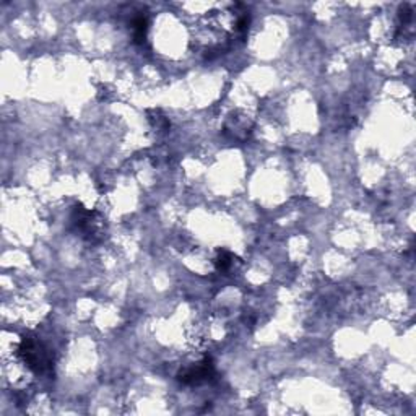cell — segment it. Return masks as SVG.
Instances as JSON below:
<instances>
[{"instance_id": "6da1fadb", "label": "cell", "mask_w": 416, "mask_h": 416, "mask_svg": "<svg viewBox=\"0 0 416 416\" xmlns=\"http://www.w3.org/2000/svg\"><path fill=\"white\" fill-rule=\"evenodd\" d=\"M18 353L22 356L23 363L36 374H51L52 373V355L41 341L34 336H24L20 343Z\"/></svg>"}, {"instance_id": "7a4b0ae2", "label": "cell", "mask_w": 416, "mask_h": 416, "mask_svg": "<svg viewBox=\"0 0 416 416\" xmlns=\"http://www.w3.org/2000/svg\"><path fill=\"white\" fill-rule=\"evenodd\" d=\"M101 220L98 218L96 211L87 210L85 207L78 204L73 208L72 213V223L75 225L77 231L82 232V236H85L87 239L95 241L96 237L101 236L103 228H101Z\"/></svg>"}, {"instance_id": "3957f363", "label": "cell", "mask_w": 416, "mask_h": 416, "mask_svg": "<svg viewBox=\"0 0 416 416\" xmlns=\"http://www.w3.org/2000/svg\"><path fill=\"white\" fill-rule=\"evenodd\" d=\"M215 376V368H213V363L210 358H205L202 363L191 366L182 371L179 374V380L182 384H200L204 380L211 379Z\"/></svg>"}, {"instance_id": "277c9868", "label": "cell", "mask_w": 416, "mask_h": 416, "mask_svg": "<svg viewBox=\"0 0 416 416\" xmlns=\"http://www.w3.org/2000/svg\"><path fill=\"white\" fill-rule=\"evenodd\" d=\"M133 29V38H135L137 43H143L147 38V29H148V22L145 17H137L132 23Z\"/></svg>"}, {"instance_id": "5b68a950", "label": "cell", "mask_w": 416, "mask_h": 416, "mask_svg": "<svg viewBox=\"0 0 416 416\" xmlns=\"http://www.w3.org/2000/svg\"><path fill=\"white\" fill-rule=\"evenodd\" d=\"M232 254H230L228 251H220V254H218L215 264H216V269L220 272H228L232 267Z\"/></svg>"}]
</instances>
